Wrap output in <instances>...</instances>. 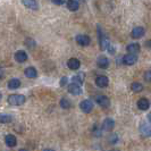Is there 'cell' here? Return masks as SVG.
Returning <instances> with one entry per match:
<instances>
[{"label":"cell","mask_w":151,"mask_h":151,"mask_svg":"<svg viewBox=\"0 0 151 151\" xmlns=\"http://www.w3.org/2000/svg\"><path fill=\"white\" fill-rule=\"evenodd\" d=\"M26 98L23 94H12L8 97V104L13 106H21L25 102Z\"/></svg>","instance_id":"obj_1"},{"label":"cell","mask_w":151,"mask_h":151,"mask_svg":"<svg viewBox=\"0 0 151 151\" xmlns=\"http://www.w3.org/2000/svg\"><path fill=\"white\" fill-rule=\"evenodd\" d=\"M140 134L143 136V137H148L151 136V124L143 122L141 125H140Z\"/></svg>","instance_id":"obj_2"},{"label":"cell","mask_w":151,"mask_h":151,"mask_svg":"<svg viewBox=\"0 0 151 151\" xmlns=\"http://www.w3.org/2000/svg\"><path fill=\"white\" fill-rule=\"evenodd\" d=\"M136 61H137V56L134 55V53H127L123 57V63L127 66H132L134 65Z\"/></svg>","instance_id":"obj_3"},{"label":"cell","mask_w":151,"mask_h":151,"mask_svg":"<svg viewBox=\"0 0 151 151\" xmlns=\"http://www.w3.org/2000/svg\"><path fill=\"white\" fill-rule=\"evenodd\" d=\"M98 32H99V42H100L101 50H107V49H108V47L110 45L109 40H108V38H107L106 35H104V34L101 33L100 29H98Z\"/></svg>","instance_id":"obj_4"},{"label":"cell","mask_w":151,"mask_h":151,"mask_svg":"<svg viewBox=\"0 0 151 151\" xmlns=\"http://www.w3.org/2000/svg\"><path fill=\"white\" fill-rule=\"evenodd\" d=\"M96 101H97V104H98L99 106L102 107V108H108V107L110 106V100L106 96H97L96 97Z\"/></svg>","instance_id":"obj_5"},{"label":"cell","mask_w":151,"mask_h":151,"mask_svg":"<svg viewBox=\"0 0 151 151\" xmlns=\"http://www.w3.org/2000/svg\"><path fill=\"white\" fill-rule=\"evenodd\" d=\"M80 108L82 109V111H84V113H91L92 109H93V104L91 102L90 100H83L80 104Z\"/></svg>","instance_id":"obj_6"},{"label":"cell","mask_w":151,"mask_h":151,"mask_svg":"<svg viewBox=\"0 0 151 151\" xmlns=\"http://www.w3.org/2000/svg\"><path fill=\"white\" fill-rule=\"evenodd\" d=\"M68 92L72 93V94H74V96H80L82 93V88L78 84L70 83L68 85Z\"/></svg>","instance_id":"obj_7"},{"label":"cell","mask_w":151,"mask_h":151,"mask_svg":"<svg viewBox=\"0 0 151 151\" xmlns=\"http://www.w3.org/2000/svg\"><path fill=\"white\" fill-rule=\"evenodd\" d=\"M76 42H77V45H82V47H86L91 43V39L88 35H82L81 34V35L76 37Z\"/></svg>","instance_id":"obj_8"},{"label":"cell","mask_w":151,"mask_h":151,"mask_svg":"<svg viewBox=\"0 0 151 151\" xmlns=\"http://www.w3.org/2000/svg\"><path fill=\"white\" fill-rule=\"evenodd\" d=\"M144 33H145V30H144L142 26H136V27H134L132 30L131 34H132V38L133 39H140L143 37Z\"/></svg>","instance_id":"obj_9"},{"label":"cell","mask_w":151,"mask_h":151,"mask_svg":"<svg viewBox=\"0 0 151 151\" xmlns=\"http://www.w3.org/2000/svg\"><path fill=\"white\" fill-rule=\"evenodd\" d=\"M115 127V121L111 118H106L102 123V131H113Z\"/></svg>","instance_id":"obj_10"},{"label":"cell","mask_w":151,"mask_h":151,"mask_svg":"<svg viewBox=\"0 0 151 151\" xmlns=\"http://www.w3.org/2000/svg\"><path fill=\"white\" fill-rule=\"evenodd\" d=\"M108 83H109V80L105 75H100L96 78V84L98 85L99 88H106L107 85H108Z\"/></svg>","instance_id":"obj_11"},{"label":"cell","mask_w":151,"mask_h":151,"mask_svg":"<svg viewBox=\"0 0 151 151\" xmlns=\"http://www.w3.org/2000/svg\"><path fill=\"white\" fill-rule=\"evenodd\" d=\"M23 5L29 9H32V10H37L39 8V5L37 2V0H22Z\"/></svg>","instance_id":"obj_12"},{"label":"cell","mask_w":151,"mask_h":151,"mask_svg":"<svg viewBox=\"0 0 151 151\" xmlns=\"http://www.w3.org/2000/svg\"><path fill=\"white\" fill-rule=\"evenodd\" d=\"M97 65H98V67L102 68V69H106L109 66V60L105 56H100L98 58V60H97Z\"/></svg>","instance_id":"obj_13"},{"label":"cell","mask_w":151,"mask_h":151,"mask_svg":"<svg viewBox=\"0 0 151 151\" xmlns=\"http://www.w3.org/2000/svg\"><path fill=\"white\" fill-rule=\"evenodd\" d=\"M5 143L9 148H14L16 144H17V140H16V136H14L13 134H9L5 137Z\"/></svg>","instance_id":"obj_14"},{"label":"cell","mask_w":151,"mask_h":151,"mask_svg":"<svg viewBox=\"0 0 151 151\" xmlns=\"http://www.w3.org/2000/svg\"><path fill=\"white\" fill-rule=\"evenodd\" d=\"M67 66L69 67V69H72V70H76V69H78V68H80L81 63H80L78 59H76V58H70V59L67 61Z\"/></svg>","instance_id":"obj_15"},{"label":"cell","mask_w":151,"mask_h":151,"mask_svg":"<svg viewBox=\"0 0 151 151\" xmlns=\"http://www.w3.org/2000/svg\"><path fill=\"white\" fill-rule=\"evenodd\" d=\"M137 107H139V109H141V110H147V109H149V107H150V102H149L148 99L141 98L137 101Z\"/></svg>","instance_id":"obj_16"},{"label":"cell","mask_w":151,"mask_h":151,"mask_svg":"<svg viewBox=\"0 0 151 151\" xmlns=\"http://www.w3.org/2000/svg\"><path fill=\"white\" fill-rule=\"evenodd\" d=\"M27 59V55L25 51H23V50H18L17 52L15 53V60L18 61V63H24V61H26Z\"/></svg>","instance_id":"obj_17"},{"label":"cell","mask_w":151,"mask_h":151,"mask_svg":"<svg viewBox=\"0 0 151 151\" xmlns=\"http://www.w3.org/2000/svg\"><path fill=\"white\" fill-rule=\"evenodd\" d=\"M126 50H127V52L129 53H136L140 52V45L139 43H131L126 47Z\"/></svg>","instance_id":"obj_18"},{"label":"cell","mask_w":151,"mask_h":151,"mask_svg":"<svg viewBox=\"0 0 151 151\" xmlns=\"http://www.w3.org/2000/svg\"><path fill=\"white\" fill-rule=\"evenodd\" d=\"M84 77H85V74H84V73H78V74H76L75 76H73L72 81H73V83H76V84H78V85H81V84H83V82H84Z\"/></svg>","instance_id":"obj_19"},{"label":"cell","mask_w":151,"mask_h":151,"mask_svg":"<svg viewBox=\"0 0 151 151\" xmlns=\"http://www.w3.org/2000/svg\"><path fill=\"white\" fill-rule=\"evenodd\" d=\"M80 7L77 0H67V8L70 12H76Z\"/></svg>","instance_id":"obj_20"},{"label":"cell","mask_w":151,"mask_h":151,"mask_svg":"<svg viewBox=\"0 0 151 151\" xmlns=\"http://www.w3.org/2000/svg\"><path fill=\"white\" fill-rule=\"evenodd\" d=\"M21 86V81L18 78H12L9 82H8V88L12 89V90H15L18 89Z\"/></svg>","instance_id":"obj_21"},{"label":"cell","mask_w":151,"mask_h":151,"mask_svg":"<svg viewBox=\"0 0 151 151\" xmlns=\"http://www.w3.org/2000/svg\"><path fill=\"white\" fill-rule=\"evenodd\" d=\"M25 75L27 76L29 78H35L38 75V72L34 67H27L25 69Z\"/></svg>","instance_id":"obj_22"},{"label":"cell","mask_w":151,"mask_h":151,"mask_svg":"<svg viewBox=\"0 0 151 151\" xmlns=\"http://www.w3.org/2000/svg\"><path fill=\"white\" fill-rule=\"evenodd\" d=\"M13 121V117L10 115H5V114H0V124H7Z\"/></svg>","instance_id":"obj_23"},{"label":"cell","mask_w":151,"mask_h":151,"mask_svg":"<svg viewBox=\"0 0 151 151\" xmlns=\"http://www.w3.org/2000/svg\"><path fill=\"white\" fill-rule=\"evenodd\" d=\"M131 89H132L133 92H141L143 90V85L141 83H139V82H134V83L131 84Z\"/></svg>","instance_id":"obj_24"},{"label":"cell","mask_w":151,"mask_h":151,"mask_svg":"<svg viewBox=\"0 0 151 151\" xmlns=\"http://www.w3.org/2000/svg\"><path fill=\"white\" fill-rule=\"evenodd\" d=\"M60 107L61 108H64V109H68V108H70V101L66 98H63L60 100Z\"/></svg>","instance_id":"obj_25"},{"label":"cell","mask_w":151,"mask_h":151,"mask_svg":"<svg viewBox=\"0 0 151 151\" xmlns=\"http://www.w3.org/2000/svg\"><path fill=\"white\" fill-rule=\"evenodd\" d=\"M117 141H118V135L116 133H113V134H110L108 136V142L110 144H115Z\"/></svg>","instance_id":"obj_26"},{"label":"cell","mask_w":151,"mask_h":151,"mask_svg":"<svg viewBox=\"0 0 151 151\" xmlns=\"http://www.w3.org/2000/svg\"><path fill=\"white\" fill-rule=\"evenodd\" d=\"M144 80H145V82H149L151 83V70H147L145 73H144Z\"/></svg>","instance_id":"obj_27"},{"label":"cell","mask_w":151,"mask_h":151,"mask_svg":"<svg viewBox=\"0 0 151 151\" xmlns=\"http://www.w3.org/2000/svg\"><path fill=\"white\" fill-rule=\"evenodd\" d=\"M93 134L96 136L101 135V131H100V129L98 127V125H94V126H93Z\"/></svg>","instance_id":"obj_28"},{"label":"cell","mask_w":151,"mask_h":151,"mask_svg":"<svg viewBox=\"0 0 151 151\" xmlns=\"http://www.w3.org/2000/svg\"><path fill=\"white\" fill-rule=\"evenodd\" d=\"M65 1H66V0H52L53 4H55V5H58V6H60V5H63V4H65Z\"/></svg>","instance_id":"obj_29"},{"label":"cell","mask_w":151,"mask_h":151,"mask_svg":"<svg viewBox=\"0 0 151 151\" xmlns=\"http://www.w3.org/2000/svg\"><path fill=\"white\" fill-rule=\"evenodd\" d=\"M67 77H66V76H64V77H63V78H61L60 80V85L61 86H64V85H66V84H67Z\"/></svg>","instance_id":"obj_30"},{"label":"cell","mask_w":151,"mask_h":151,"mask_svg":"<svg viewBox=\"0 0 151 151\" xmlns=\"http://www.w3.org/2000/svg\"><path fill=\"white\" fill-rule=\"evenodd\" d=\"M144 45H145V47H147V48L151 49V40H149V41H145V43H144Z\"/></svg>","instance_id":"obj_31"},{"label":"cell","mask_w":151,"mask_h":151,"mask_svg":"<svg viewBox=\"0 0 151 151\" xmlns=\"http://www.w3.org/2000/svg\"><path fill=\"white\" fill-rule=\"evenodd\" d=\"M2 77H4V69L0 68V78H2Z\"/></svg>","instance_id":"obj_32"},{"label":"cell","mask_w":151,"mask_h":151,"mask_svg":"<svg viewBox=\"0 0 151 151\" xmlns=\"http://www.w3.org/2000/svg\"><path fill=\"white\" fill-rule=\"evenodd\" d=\"M148 119H149V122L151 123V113L149 114V115H148Z\"/></svg>","instance_id":"obj_33"},{"label":"cell","mask_w":151,"mask_h":151,"mask_svg":"<svg viewBox=\"0 0 151 151\" xmlns=\"http://www.w3.org/2000/svg\"><path fill=\"white\" fill-rule=\"evenodd\" d=\"M43 151H55L53 149H45Z\"/></svg>","instance_id":"obj_34"},{"label":"cell","mask_w":151,"mask_h":151,"mask_svg":"<svg viewBox=\"0 0 151 151\" xmlns=\"http://www.w3.org/2000/svg\"><path fill=\"white\" fill-rule=\"evenodd\" d=\"M19 151H27V150H26V149H21Z\"/></svg>","instance_id":"obj_35"},{"label":"cell","mask_w":151,"mask_h":151,"mask_svg":"<svg viewBox=\"0 0 151 151\" xmlns=\"http://www.w3.org/2000/svg\"><path fill=\"white\" fill-rule=\"evenodd\" d=\"M110 151H119V150H117V149H113V150H110Z\"/></svg>","instance_id":"obj_36"},{"label":"cell","mask_w":151,"mask_h":151,"mask_svg":"<svg viewBox=\"0 0 151 151\" xmlns=\"http://www.w3.org/2000/svg\"><path fill=\"white\" fill-rule=\"evenodd\" d=\"M1 98H2V96H1V93H0V101H1Z\"/></svg>","instance_id":"obj_37"},{"label":"cell","mask_w":151,"mask_h":151,"mask_svg":"<svg viewBox=\"0 0 151 151\" xmlns=\"http://www.w3.org/2000/svg\"><path fill=\"white\" fill-rule=\"evenodd\" d=\"M80 1H85V0H80Z\"/></svg>","instance_id":"obj_38"}]
</instances>
